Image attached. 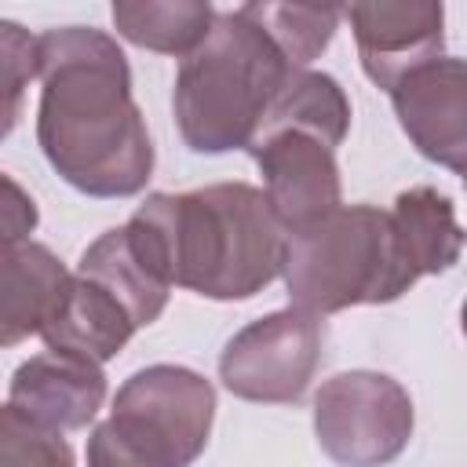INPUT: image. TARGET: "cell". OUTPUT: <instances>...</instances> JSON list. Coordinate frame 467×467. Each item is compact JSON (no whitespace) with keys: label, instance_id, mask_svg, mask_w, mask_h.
I'll use <instances>...</instances> for the list:
<instances>
[{"label":"cell","instance_id":"cell-1","mask_svg":"<svg viewBox=\"0 0 467 467\" xmlns=\"http://www.w3.org/2000/svg\"><path fill=\"white\" fill-rule=\"evenodd\" d=\"M36 142L47 164L80 193L117 201L146 190L153 142L131 99L120 44L95 26L40 33Z\"/></svg>","mask_w":467,"mask_h":467},{"label":"cell","instance_id":"cell-2","mask_svg":"<svg viewBox=\"0 0 467 467\" xmlns=\"http://www.w3.org/2000/svg\"><path fill=\"white\" fill-rule=\"evenodd\" d=\"M128 223L150 241L171 288L204 299H252L285 274L288 230L266 193L248 182L150 193Z\"/></svg>","mask_w":467,"mask_h":467},{"label":"cell","instance_id":"cell-3","mask_svg":"<svg viewBox=\"0 0 467 467\" xmlns=\"http://www.w3.org/2000/svg\"><path fill=\"white\" fill-rule=\"evenodd\" d=\"M296 66L244 11H219L204 44L175 73L171 109L193 153L248 150Z\"/></svg>","mask_w":467,"mask_h":467},{"label":"cell","instance_id":"cell-4","mask_svg":"<svg viewBox=\"0 0 467 467\" xmlns=\"http://www.w3.org/2000/svg\"><path fill=\"white\" fill-rule=\"evenodd\" d=\"M281 277L292 306L317 317L361 303H394L416 285L405 270L394 219L376 204H339L288 234Z\"/></svg>","mask_w":467,"mask_h":467},{"label":"cell","instance_id":"cell-5","mask_svg":"<svg viewBox=\"0 0 467 467\" xmlns=\"http://www.w3.org/2000/svg\"><path fill=\"white\" fill-rule=\"evenodd\" d=\"M215 387L186 365H146L88 438V467H190L212 434Z\"/></svg>","mask_w":467,"mask_h":467},{"label":"cell","instance_id":"cell-6","mask_svg":"<svg viewBox=\"0 0 467 467\" xmlns=\"http://www.w3.org/2000/svg\"><path fill=\"white\" fill-rule=\"evenodd\" d=\"M412 423V398L387 372H339L314 398L317 445L339 467H387L405 452Z\"/></svg>","mask_w":467,"mask_h":467},{"label":"cell","instance_id":"cell-7","mask_svg":"<svg viewBox=\"0 0 467 467\" xmlns=\"http://www.w3.org/2000/svg\"><path fill=\"white\" fill-rule=\"evenodd\" d=\"M325 347V321L310 310L285 306L244 325L219 358V379L234 398L259 405L299 401L310 387Z\"/></svg>","mask_w":467,"mask_h":467},{"label":"cell","instance_id":"cell-8","mask_svg":"<svg viewBox=\"0 0 467 467\" xmlns=\"http://www.w3.org/2000/svg\"><path fill=\"white\" fill-rule=\"evenodd\" d=\"M263 175V193L288 234L325 219L343 204V182L336 164V146L314 131L270 128L248 146Z\"/></svg>","mask_w":467,"mask_h":467},{"label":"cell","instance_id":"cell-9","mask_svg":"<svg viewBox=\"0 0 467 467\" xmlns=\"http://www.w3.org/2000/svg\"><path fill=\"white\" fill-rule=\"evenodd\" d=\"M365 77L387 95L420 66L441 58L445 7L434 0H379L343 7Z\"/></svg>","mask_w":467,"mask_h":467},{"label":"cell","instance_id":"cell-10","mask_svg":"<svg viewBox=\"0 0 467 467\" xmlns=\"http://www.w3.org/2000/svg\"><path fill=\"white\" fill-rule=\"evenodd\" d=\"M394 117L420 157L467 179V58H434L394 91Z\"/></svg>","mask_w":467,"mask_h":467},{"label":"cell","instance_id":"cell-11","mask_svg":"<svg viewBox=\"0 0 467 467\" xmlns=\"http://www.w3.org/2000/svg\"><path fill=\"white\" fill-rule=\"evenodd\" d=\"M106 401V372L77 354L44 350L22 361L7 387V409L47 431L88 427Z\"/></svg>","mask_w":467,"mask_h":467},{"label":"cell","instance_id":"cell-12","mask_svg":"<svg viewBox=\"0 0 467 467\" xmlns=\"http://www.w3.org/2000/svg\"><path fill=\"white\" fill-rule=\"evenodd\" d=\"M77 274L109 288L128 306V314L135 317L139 328L153 325L168 306L171 281L164 277V270H161L157 255L146 248V241L131 230V223L113 226L102 237H95L84 248Z\"/></svg>","mask_w":467,"mask_h":467},{"label":"cell","instance_id":"cell-13","mask_svg":"<svg viewBox=\"0 0 467 467\" xmlns=\"http://www.w3.org/2000/svg\"><path fill=\"white\" fill-rule=\"evenodd\" d=\"M73 288V274L62 259L36 241L4 248V321L0 343L15 347L29 336H40L62 310Z\"/></svg>","mask_w":467,"mask_h":467},{"label":"cell","instance_id":"cell-14","mask_svg":"<svg viewBox=\"0 0 467 467\" xmlns=\"http://www.w3.org/2000/svg\"><path fill=\"white\" fill-rule=\"evenodd\" d=\"M135 317L128 314V306L102 288L91 277L73 274V288L58 310V317L40 332L47 350L58 354H77L84 361L106 365L109 358H117L124 350V343L135 336Z\"/></svg>","mask_w":467,"mask_h":467},{"label":"cell","instance_id":"cell-15","mask_svg":"<svg viewBox=\"0 0 467 467\" xmlns=\"http://www.w3.org/2000/svg\"><path fill=\"white\" fill-rule=\"evenodd\" d=\"M394 234H398V248L405 259V270L412 274V281L427 277V274H445L460 263L467 234L456 223V208L445 193H438L434 186H412L401 190L394 208Z\"/></svg>","mask_w":467,"mask_h":467},{"label":"cell","instance_id":"cell-16","mask_svg":"<svg viewBox=\"0 0 467 467\" xmlns=\"http://www.w3.org/2000/svg\"><path fill=\"white\" fill-rule=\"evenodd\" d=\"M109 15L128 44L186 58L204 44L219 11L201 0H117Z\"/></svg>","mask_w":467,"mask_h":467},{"label":"cell","instance_id":"cell-17","mask_svg":"<svg viewBox=\"0 0 467 467\" xmlns=\"http://www.w3.org/2000/svg\"><path fill=\"white\" fill-rule=\"evenodd\" d=\"M270 128L314 131L328 146H339L350 128V99L336 77L317 69H296L259 124V131H270Z\"/></svg>","mask_w":467,"mask_h":467},{"label":"cell","instance_id":"cell-18","mask_svg":"<svg viewBox=\"0 0 467 467\" xmlns=\"http://www.w3.org/2000/svg\"><path fill=\"white\" fill-rule=\"evenodd\" d=\"M285 51L296 69H310L314 58L332 44L343 7H310V4H241Z\"/></svg>","mask_w":467,"mask_h":467},{"label":"cell","instance_id":"cell-19","mask_svg":"<svg viewBox=\"0 0 467 467\" xmlns=\"http://www.w3.org/2000/svg\"><path fill=\"white\" fill-rule=\"evenodd\" d=\"M0 467H73V449L58 431L29 423L22 412H0Z\"/></svg>","mask_w":467,"mask_h":467},{"label":"cell","instance_id":"cell-20","mask_svg":"<svg viewBox=\"0 0 467 467\" xmlns=\"http://www.w3.org/2000/svg\"><path fill=\"white\" fill-rule=\"evenodd\" d=\"M0 69H4V135L15 128L22 91L40 77V36H29L15 22H0Z\"/></svg>","mask_w":467,"mask_h":467},{"label":"cell","instance_id":"cell-21","mask_svg":"<svg viewBox=\"0 0 467 467\" xmlns=\"http://www.w3.org/2000/svg\"><path fill=\"white\" fill-rule=\"evenodd\" d=\"M4 193H7V201H4V248L26 244L33 226H36V204L11 175H4Z\"/></svg>","mask_w":467,"mask_h":467},{"label":"cell","instance_id":"cell-22","mask_svg":"<svg viewBox=\"0 0 467 467\" xmlns=\"http://www.w3.org/2000/svg\"><path fill=\"white\" fill-rule=\"evenodd\" d=\"M460 325H463V336H467V299H463V306H460Z\"/></svg>","mask_w":467,"mask_h":467},{"label":"cell","instance_id":"cell-23","mask_svg":"<svg viewBox=\"0 0 467 467\" xmlns=\"http://www.w3.org/2000/svg\"><path fill=\"white\" fill-rule=\"evenodd\" d=\"M463 182H467V179H463Z\"/></svg>","mask_w":467,"mask_h":467}]
</instances>
